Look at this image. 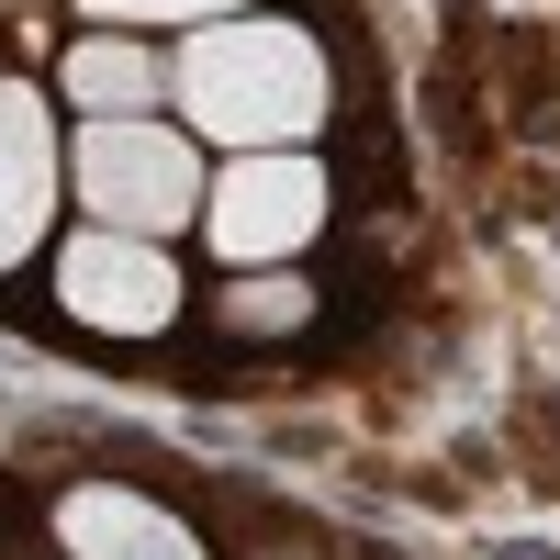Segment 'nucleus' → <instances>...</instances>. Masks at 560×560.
Wrapping results in <instances>:
<instances>
[{"mask_svg":"<svg viewBox=\"0 0 560 560\" xmlns=\"http://www.w3.org/2000/svg\"><path fill=\"white\" fill-rule=\"evenodd\" d=\"M179 102H191L202 135H224V147H292V135H314L325 113V57L292 34V23H213L191 57H179Z\"/></svg>","mask_w":560,"mask_h":560,"instance_id":"1","label":"nucleus"},{"mask_svg":"<svg viewBox=\"0 0 560 560\" xmlns=\"http://www.w3.org/2000/svg\"><path fill=\"white\" fill-rule=\"evenodd\" d=\"M79 191L102 213V236H168V224L202 213V168L158 124H90L79 135Z\"/></svg>","mask_w":560,"mask_h":560,"instance_id":"2","label":"nucleus"},{"mask_svg":"<svg viewBox=\"0 0 560 560\" xmlns=\"http://www.w3.org/2000/svg\"><path fill=\"white\" fill-rule=\"evenodd\" d=\"M202 224H213V258H236V269L292 258L314 224H325V168L314 158H236L224 191L202 202Z\"/></svg>","mask_w":560,"mask_h":560,"instance_id":"3","label":"nucleus"},{"mask_svg":"<svg viewBox=\"0 0 560 560\" xmlns=\"http://www.w3.org/2000/svg\"><path fill=\"white\" fill-rule=\"evenodd\" d=\"M57 292L79 325H102V337H158L179 314V269L147 247V236H79L57 258Z\"/></svg>","mask_w":560,"mask_h":560,"instance_id":"4","label":"nucleus"},{"mask_svg":"<svg viewBox=\"0 0 560 560\" xmlns=\"http://www.w3.org/2000/svg\"><path fill=\"white\" fill-rule=\"evenodd\" d=\"M45 202H57V147H45V102L34 90H0V269L45 236Z\"/></svg>","mask_w":560,"mask_h":560,"instance_id":"5","label":"nucleus"},{"mask_svg":"<svg viewBox=\"0 0 560 560\" xmlns=\"http://www.w3.org/2000/svg\"><path fill=\"white\" fill-rule=\"evenodd\" d=\"M68 549L79 560H202L191 527L135 504V493H68Z\"/></svg>","mask_w":560,"mask_h":560,"instance_id":"6","label":"nucleus"},{"mask_svg":"<svg viewBox=\"0 0 560 560\" xmlns=\"http://www.w3.org/2000/svg\"><path fill=\"white\" fill-rule=\"evenodd\" d=\"M68 90H79V102L102 113V124H135V113H147V90H158V68H147V45L90 34L79 57H68Z\"/></svg>","mask_w":560,"mask_h":560,"instance_id":"7","label":"nucleus"},{"mask_svg":"<svg viewBox=\"0 0 560 560\" xmlns=\"http://www.w3.org/2000/svg\"><path fill=\"white\" fill-rule=\"evenodd\" d=\"M102 23H202V12H236V0H90Z\"/></svg>","mask_w":560,"mask_h":560,"instance_id":"8","label":"nucleus"},{"mask_svg":"<svg viewBox=\"0 0 560 560\" xmlns=\"http://www.w3.org/2000/svg\"><path fill=\"white\" fill-rule=\"evenodd\" d=\"M224 314H236V325H292V314H303V292H292V280H258V292H236Z\"/></svg>","mask_w":560,"mask_h":560,"instance_id":"9","label":"nucleus"}]
</instances>
